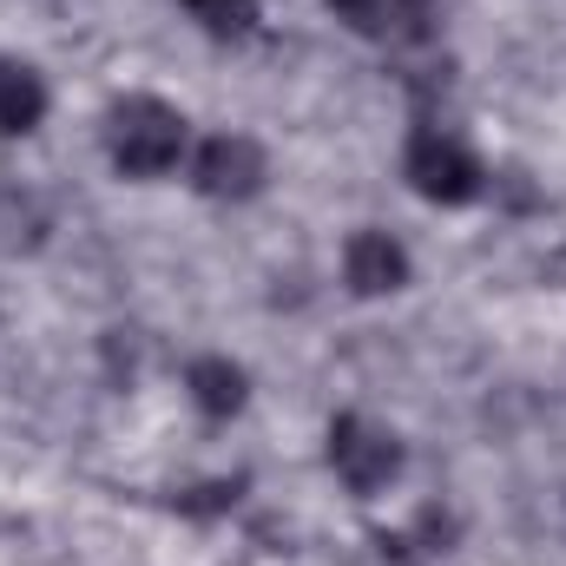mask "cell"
Listing matches in <instances>:
<instances>
[{
    "label": "cell",
    "mask_w": 566,
    "mask_h": 566,
    "mask_svg": "<svg viewBox=\"0 0 566 566\" xmlns=\"http://www.w3.org/2000/svg\"><path fill=\"white\" fill-rule=\"evenodd\" d=\"M205 33H218V40H231V33H251L258 27V0H178Z\"/></svg>",
    "instance_id": "9c48e42d"
},
{
    "label": "cell",
    "mask_w": 566,
    "mask_h": 566,
    "mask_svg": "<svg viewBox=\"0 0 566 566\" xmlns=\"http://www.w3.org/2000/svg\"><path fill=\"white\" fill-rule=\"evenodd\" d=\"M409 271H416L409 251H402L389 231H376V224L343 244V277H349L356 296H396V290L409 283Z\"/></svg>",
    "instance_id": "5b68a950"
},
{
    "label": "cell",
    "mask_w": 566,
    "mask_h": 566,
    "mask_svg": "<svg viewBox=\"0 0 566 566\" xmlns=\"http://www.w3.org/2000/svg\"><path fill=\"white\" fill-rule=\"evenodd\" d=\"M329 468L349 494H382L402 474V441L369 416H336L329 422Z\"/></svg>",
    "instance_id": "3957f363"
},
{
    "label": "cell",
    "mask_w": 566,
    "mask_h": 566,
    "mask_svg": "<svg viewBox=\"0 0 566 566\" xmlns=\"http://www.w3.org/2000/svg\"><path fill=\"white\" fill-rule=\"evenodd\" d=\"M264 145L251 139V133H218V139L198 145V158H191V185L205 191V198H218V205H244V198H258L264 191Z\"/></svg>",
    "instance_id": "277c9868"
},
{
    "label": "cell",
    "mask_w": 566,
    "mask_h": 566,
    "mask_svg": "<svg viewBox=\"0 0 566 566\" xmlns=\"http://www.w3.org/2000/svg\"><path fill=\"white\" fill-rule=\"evenodd\" d=\"M329 13H336L349 33L382 40V46L428 40V20H434V7H428V0H329Z\"/></svg>",
    "instance_id": "8992f818"
},
{
    "label": "cell",
    "mask_w": 566,
    "mask_h": 566,
    "mask_svg": "<svg viewBox=\"0 0 566 566\" xmlns=\"http://www.w3.org/2000/svg\"><path fill=\"white\" fill-rule=\"evenodd\" d=\"M402 178L416 185V198L428 205H474L488 191V165L441 126H416L409 151H402Z\"/></svg>",
    "instance_id": "7a4b0ae2"
},
{
    "label": "cell",
    "mask_w": 566,
    "mask_h": 566,
    "mask_svg": "<svg viewBox=\"0 0 566 566\" xmlns=\"http://www.w3.org/2000/svg\"><path fill=\"white\" fill-rule=\"evenodd\" d=\"M46 119V80L27 60H0V139H27Z\"/></svg>",
    "instance_id": "ba28073f"
},
{
    "label": "cell",
    "mask_w": 566,
    "mask_h": 566,
    "mask_svg": "<svg viewBox=\"0 0 566 566\" xmlns=\"http://www.w3.org/2000/svg\"><path fill=\"white\" fill-rule=\"evenodd\" d=\"M185 389H191V402H198L211 422H231V416L251 402V376H244L231 356H198V363L185 369Z\"/></svg>",
    "instance_id": "52a82bcc"
},
{
    "label": "cell",
    "mask_w": 566,
    "mask_h": 566,
    "mask_svg": "<svg viewBox=\"0 0 566 566\" xmlns=\"http://www.w3.org/2000/svg\"><path fill=\"white\" fill-rule=\"evenodd\" d=\"M106 158L126 171V178H165L178 158H185V113L133 93L106 113Z\"/></svg>",
    "instance_id": "6da1fadb"
}]
</instances>
